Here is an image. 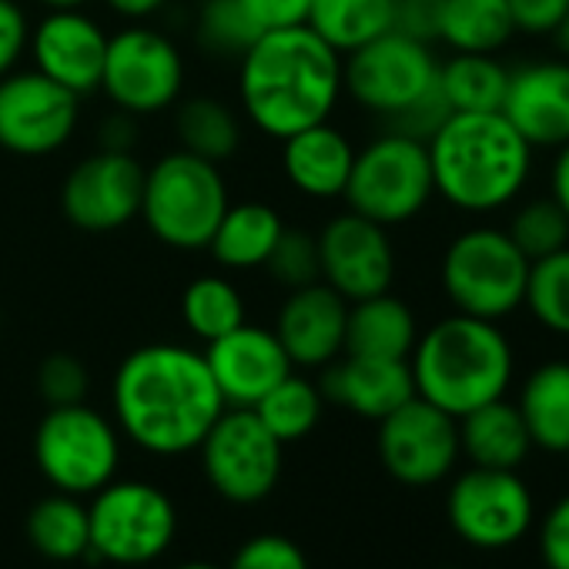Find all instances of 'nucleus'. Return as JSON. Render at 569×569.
Returning a JSON list of instances; mask_svg holds the SVG:
<instances>
[{"label":"nucleus","mask_w":569,"mask_h":569,"mask_svg":"<svg viewBox=\"0 0 569 569\" xmlns=\"http://www.w3.org/2000/svg\"><path fill=\"white\" fill-rule=\"evenodd\" d=\"M118 429L151 456H184L201 446L228 409L204 352L178 342L141 346L124 356L114 376Z\"/></svg>","instance_id":"nucleus-1"},{"label":"nucleus","mask_w":569,"mask_h":569,"mask_svg":"<svg viewBox=\"0 0 569 569\" xmlns=\"http://www.w3.org/2000/svg\"><path fill=\"white\" fill-rule=\"evenodd\" d=\"M238 94L248 121L284 141L332 118L342 98V54L309 24L264 31L238 58Z\"/></svg>","instance_id":"nucleus-2"},{"label":"nucleus","mask_w":569,"mask_h":569,"mask_svg":"<svg viewBox=\"0 0 569 569\" xmlns=\"http://www.w3.org/2000/svg\"><path fill=\"white\" fill-rule=\"evenodd\" d=\"M436 194L462 214H499L529 188L536 151L502 111H452L426 141Z\"/></svg>","instance_id":"nucleus-3"},{"label":"nucleus","mask_w":569,"mask_h":569,"mask_svg":"<svg viewBox=\"0 0 569 569\" xmlns=\"http://www.w3.org/2000/svg\"><path fill=\"white\" fill-rule=\"evenodd\" d=\"M409 369L416 396L459 419L509 392L516 352L502 322L452 312L419 332Z\"/></svg>","instance_id":"nucleus-4"},{"label":"nucleus","mask_w":569,"mask_h":569,"mask_svg":"<svg viewBox=\"0 0 569 569\" xmlns=\"http://www.w3.org/2000/svg\"><path fill=\"white\" fill-rule=\"evenodd\" d=\"M529 258L516 248L506 228L472 224L462 228L442 251L439 284L452 312L506 322L522 309Z\"/></svg>","instance_id":"nucleus-5"},{"label":"nucleus","mask_w":569,"mask_h":569,"mask_svg":"<svg viewBox=\"0 0 569 569\" xmlns=\"http://www.w3.org/2000/svg\"><path fill=\"white\" fill-rule=\"evenodd\" d=\"M228 204L221 168L184 148L144 168L141 218L148 231L174 251H208Z\"/></svg>","instance_id":"nucleus-6"},{"label":"nucleus","mask_w":569,"mask_h":569,"mask_svg":"<svg viewBox=\"0 0 569 569\" xmlns=\"http://www.w3.org/2000/svg\"><path fill=\"white\" fill-rule=\"evenodd\" d=\"M349 211L382 224L399 228L416 221L436 198L429 148L402 131H386L356 151L349 184L342 191Z\"/></svg>","instance_id":"nucleus-7"},{"label":"nucleus","mask_w":569,"mask_h":569,"mask_svg":"<svg viewBox=\"0 0 569 569\" xmlns=\"http://www.w3.org/2000/svg\"><path fill=\"white\" fill-rule=\"evenodd\" d=\"M34 459L58 492L94 496L118 472L121 436L108 416L84 402L51 406L34 432Z\"/></svg>","instance_id":"nucleus-8"},{"label":"nucleus","mask_w":569,"mask_h":569,"mask_svg":"<svg viewBox=\"0 0 569 569\" xmlns=\"http://www.w3.org/2000/svg\"><path fill=\"white\" fill-rule=\"evenodd\" d=\"M88 552L118 566H141L158 559L178 532V512L168 492L134 479H111L101 486L88 506Z\"/></svg>","instance_id":"nucleus-9"},{"label":"nucleus","mask_w":569,"mask_h":569,"mask_svg":"<svg viewBox=\"0 0 569 569\" xmlns=\"http://www.w3.org/2000/svg\"><path fill=\"white\" fill-rule=\"evenodd\" d=\"M181 88L184 58L171 38L141 24L108 38L101 91L118 111L131 118L158 114L181 98Z\"/></svg>","instance_id":"nucleus-10"},{"label":"nucleus","mask_w":569,"mask_h":569,"mask_svg":"<svg viewBox=\"0 0 569 569\" xmlns=\"http://www.w3.org/2000/svg\"><path fill=\"white\" fill-rule=\"evenodd\" d=\"M439 58L432 44L389 31L342 58V91L379 118H396L436 88Z\"/></svg>","instance_id":"nucleus-11"},{"label":"nucleus","mask_w":569,"mask_h":569,"mask_svg":"<svg viewBox=\"0 0 569 569\" xmlns=\"http://www.w3.org/2000/svg\"><path fill=\"white\" fill-rule=\"evenodd\" d=\"M204 479L238 506L261 502L281 476V442L251 409H224L198 446Z\"/></svg>","instance_id":"nucleus-12"},{"label":"nucleus","mask_w":569,"mask_h":569,"mask_svg":"<svg viewBox=\"0 0 569 569\" xmlns=\"http://www.w3.org/2000/svg\"><path fill=\"white\" fill-rule=\"evenodd\" d=\"M81 98L41 71L0 78V148L18 158H48L78 131Z\"/></svg>","instance_id":"nucleus-13"},{"label":"nucleus","mask_w":569,"mask_h":569,"mask_svg":"<svg viewBox=\"0 0 569 569\" xmlns=\"http://www.w3.org/2000/svg\"><path fill=\"white\" fill-rule=\"evenodd\" d=\"M379 459L386 472L406 486L442 482L459 452V419L412 396L396 412L379 419Z\"/></svg>","instance_id":"nucleus-14"},{"label":"nucleus","mask_w":569,"mask_h":569,"mask_svg":"<svg viewBox=\"0 0 569 569\" xmlns=\"http://www.w3.org/2000/svg\"><path fill=\"white\" fill-rule=\"evenodd\" d=\"M446 512L469 546L502 549L519 542L532 526V492L516 469L472 466L452 482Z\"/></svg>","instance_id":"nucleus-15"},{"label":"nucleus","mask_w":569,"mask_h":569,"mask_svg":"<svg viewBox=\"0 0 569 569\" xmlns=\"http://www.w3.org/2000/svg\"><path fill=\"white\" fill-rule=\"evenodd\" d=\"M144 164L131 151L101 148L78 161L61 188V211L81 231H118L141 214Z\"/></svg>","instance_id":"nucleus-16"},{"label":"nucleus","mask_w":569,"mask_h":569,"mask_svg":"<svg viewBox=\"0 0 569 569\" xmlns=\"http://www.w3.org/2000/svg\"><path fill=\"white\" fill-rule=\"evenodd\" d=\"M322 281L336 289L346 302L372 299L392 292L396 281V248L389 228L342 211L316 234Z\"/></svg>","instance_id":"nucleus-17"},{"label":"nucleus","mask_w":569,"mask_h":569,"mask_svg":"<svg viewBox=\"0 0 569 569\" xmlns=\"http://www.w3.org/2000/svg\"><path fill=\"white\" fill-rule=\"evenodd\" d=\"M108 38L111 34L91 14H84V8H61L48 11V18L31 31L28 48L34 71L84 98L101 91Z\"/></svg>","instance_id":"nucleus-18"},{"label":"nucleus","mask_w":569,"mask_h":569,"mask_svg":"<svg viewBox=\"0 0 569 569\" xmlns=\"http://www.w3.org/2000/svg\"><path fill=\"white\" fill-rule=\"evenodd\" d=\"M204 362L211 369V379L224 406L231 409H251L264 392H271L296 369L271 329L248 326V322L208 342Z\"/></svg>","instance_id":"nucleus-19"},{"label":"nucleus","mask_w":569,"mask_h":569,"mask_svg":"<svg viewBox=\"0 0 569 569\" xmlns=\"http://www.w3.org/2000/svg\"><path fill=\"white\" fill-rule=\"evenodd\" d=\"M502 118L532 144V151H556L569 141V61H532L509 68Z\"/></svg>","instance_id":"nucleus-20"},{"label":"nucleus","mask_w":569,"mask_h":569,"mask_svg":"<svg viewBox=\"0 0 569 569\" xmlns=\"http://www.w3.org/2000/svg\"><path fill=\"white\" fill-rule=\"evenodd\" d=\"M346 319L349 302L326 281H312L289 292L271 332L278 336L292 366L326 369L346 352Z\"/></svg>","instance_id":"nucleus-21"},{"label":"nucleus","mask_w":569,"mask_h":569,"mask_svg":"<svg viewBox=\"0 0 569 569\" xmlns=\"http://www.w3.org/2000/svg\"><path fill=\"white\" fill-rule=\"evenodd\" d=\"M326 402H336L362 419H386L402 402L416 396L409 359H369L346 356L342 362H329L319 382Z\"/></svg>","instance_id":"nucleus-22"},{"label":"nucleus","mask_w":569,"mask_h":569,"mask_svg":"<svg viewBox=\"0 0 569 569\" xmlns=\"http://www.w3.org/2000/svg\"><path fill=\"white\" fill-rule=\"evenodd\" d=\"M356 148L336 124L322 121L312 128L296 131L281 141V171L289 184L316 201L342 198L349 174H352Z\"/></svg>","instance_id":"nucleus-23"},{"label":"nucleus","mask_w":569,"mask_h":569,"mask_svg":"<svg viewBox=\"0 0 569 569\" xmlns=\"http://www.w3.org/2000/svg\"><path fill=\"white\" fill-rule=\"evenodd\" d=\"M459 452L482 469H519L532 452L519 406L502 396L459 416Z\"/></svg>","instance_id":"nucleus-24"},{"label":"nucleus","mask_w":569,"mask_h":569,"mask_svg":"<svg viewBox=\"0 0 569 569\" xmlns=\"http://www.w3.org/2000/svg\"><path fill=\"white\" fill-rule=\"evenodd\" d=\"M419 342L416 312L392 292L349 302L346 319V352L369 359H409Z\"/></svg>","instance_id":"nucleus-25"},{"label":"nucleus","mask_w":569,"mask_h":569,"mask_svg":"<svg viewBox=\"0 0 569 569\" xmlns=\"http://www.w3.org/2000/svg\"><path fill=\"white\" fill-rule=\"evenodd\" d=\"M519 416L529 429L532 449L569 452V359L536 366L519 389Z\"/></svg>","instance_id":"nucleus-26"},{"label":"nucleus","mask_w":569,"mask_h":569,"mask_svg":"<svg viewBox=\"0 0 569 569\" xmlns=\"http://www.w3.org/2000/svg\"><path fill=\"white\" fill-rule=\"evenodd\" d=\"M281 231H284V221L271 204H264V201L228 204L221 224L214 228V234L208 241V251L228 271L264 268Z\"/></svg>","instance_id":"nucleus-27"},{"label":"nucleus","mask_w":569,"mask_h":569,"mask_svg":"<svg viewBox=\"0 0 569 569\" xmlns=\"http://www.w3.org/2000/svg\"><path fill=\"white\" fill-rule=\"evenodd\" d=\"M306 24L346 58L392 31L396 0H312Z\"/></svg>","instance_id":"nucleus-28"},{"label":"nucleus","mask_w":569,"mask_h":569,"mask_svg":"<svg viewBox=\"0 0 569 569\" xmlns=\"http://www.w3.org/2000/svg\"><path fill=\"white\" fill-rule=\"evenodd\" d=\"M512 38L506 0H442L439 41L452 54H499Z\"/></svg>","instance_id":"nucleus-29"},{"label":"nucleus","mask_w":569,"mask_h":569,"mask_svg":"<svg viewBox=\"0 0 569 569\" xmlns=\"http://www.w3.org/2000/svg\"><path fill=\"white\" fill-rule=\"evenodd\" d=\"M28 539L41 556H48L54 562H71V559L88 556V549H91L88 506L68 492H54V496L41 499L28 512Z\"/></svg>","instance_id":"nucleus-30"},{"label":"nucleus","mask_w":569,"mask_h":569,"mask_svg":"<svg viewBox=\"0 0 569 569\" xmlns=\"http://www.w3.org/2000/svg\"><path fill=\"white\" fill-rule=\"evenodd\" d=\"M436 84L452 111H499L509 68L496 54H452L439 61Z\"/></svg>","instance_id":"nucleus-31"},{"label":"nucleus","mask_w":569,"mask_h":569,"mask_svg":"<svg viewBox=\"0 0 569 569\" xmlns=\"http://www.w3.org/2000/svg\"><path fill=\"white\" fill-rule=\"evenodd\" d=\"M322 409H326V396L316 382L289 372L271 392H264L251 412L261 419V426L284 446V442H299L306 439L319 419H322Z\"/></svg>","instance_id":"nucleus-32"},{"label":"nucleus","mask_w":569,"mask_h":569,"mask_svg":"<svg viewBox=\"0 0 569 569\" xmlns=\"http://www.w3.org/2000/svg\"><path fill=\"white\" fill-rule=\"evenodd\" d=\"M174 131L184 151L204 161H228L241 144V121L238 114L218 98H191L178 108Z\"/></svg>","instance_id":"nucleus-33"},{"label":"nucleus","mask_w":569,"mask_h":569,"mask_svg":"<svg viewBox=\"0 0 569 569\" xmlns=\"http://www.w3.org/2000/svg\"><path fill=\"white\" fill-rule=\"evenodd\" d=\"M181 319L191 336H198L204 346L234 332L248 322L244 299L234 284L221 274H201L194 278L181 296Z\"/></svg>","instance_id":"nucleus-34"},{"label":"nucleus","mask_w":569,"mask_h":569,"mask_svg":"<svg viewBox=\"0 0 569 569\" xmlns=\"http://www.w3.org/2000/svg\"><path fill=\"white\" fill-rule=\"evenodd\" d=\"M522 309L549 336L569 339V248H559L529 264Z\"/></svg>","instance_id":"nucleus-35"},{"label":"nucleus","mask_w":569,"mask_h":569,"mask_svg":"<svg viewBox=\"0 0 569 569\" xmlns=\"http://www.w3.org/2000/svg\"><path fill=\"white\" fill-rule=\"evenodd\" d=\"M506 231L529 261L546 258L559 248H569V218L562 214V208L549 194L519 201L512 208Z\"/></svg>","instance_id":"nucleus-36"},{"label":"nucleus","mask_w":569,"mask_h":569,"mask_svg":"<svg viewBox=\"0 0 569 569\" xmlns=\"http://www.w3.org/2000/svg\"><path fill=\"white\" fill-rule=\"evenodd\" d=\"M261 31L241 11L238 0H201L198 11V41L218 58H241Z\"/></svg>","instance_id":"nucleus-37"},{"label":"nucleus","mask_w":569,"mask_h":569,"mask_svg":"<svg viewBox=\"0 0 569 569\" xmlns=\"http://www.w3.org/2000/svg\"><path fill=\"white\" fill-rule=\"evenodd\" d=\"M264 271L284 284V289H302V284L322 281V268H319V241L309 231H292L284 228L274 251L264 261Z\"/></svg>","instance_id":"nucleus-38"},{"label":"nucleus","mask_w":569,"mask_h":569,"mask_svg":"<svg viewBox=\"0 0 569 569\" xmlns=\"http://www.w3.org/2000/svg\"><path fill=\"white\" fill-rule=\"evenodd\" d=\"M91 386V376L81 359L68 352H54L41 362L38 369V389L48 406H78L84 402Z\"/></svg>","instance_id":"nucleus-39"},{"label":"nucleus","mask_w":569,"mask_h":569,"mask_svg":"<svg viewBox=\"0 0 569 569\" xmlns=\"http://www.w3.org/2000/svg\"><path fill=\"white\" fill-rule=\"evenodd\" d=\"M228 569H309V559L299 542L289 536H254L244 546H238L234 559Z\"/></svg>","instance_id":"nucleus-40"},{"label":"nucleus","mask_w":569,"mask_h":569,"mask_svg":"<svg viewBox=\"0 0 569 569\" xmlns=\"http://www.w3.org/2000/svg\"><path fill=\"white\" fill-rule=\"evenodd\" d=\"M516 34L526 38H552V31L566 21L569 0H506Z\"/></svg>","instance_id":"nucleus-41"},{"label":"nucleus","mask_w":569,"mask_h":569,"mask_svg":"<svg viewBox=\"0 0 569 569\" xmlns=\"http://www.w3.org/2000/svg\"><path fill=\"white\" fill-rule=\"evenodd\" d=\"M452 114V108L446 104V98H442V91H439V84L429 91V94H422L416 104H409L402 114H396V118H389V128L392 131H402V134H409V138H419V141H429L439 128H442V121Z\"/></svg>","instance_id":"nucleus-42"},{"label":"nucleus","mask_w":569,"mask_h":569,"mask_svg":"<svg viewBox=\"0 0 569 569\" xmlns=\"http://www.w3.org/2000/svg\"><path fill=\"white\" fill-rule=\"evenodd\" d=\"M238 4L251 18V24L264 34V31H281V28L306 24L312 0H238Z\"/></svg>","instance_id":"nucleus-43"},{"label":"nucleus","mask_w":569,"mask_h":569,"mask_svg":"<svg viewBox=\"0 0 569 569\" xmlns=\"http://www.w3.org/2000/svg\"><path fill=\"white\" fill-rule=\"evenodd\" d=\"M439 18H442V0H396V24L392 31L436 44L439 41Z\"/></svg>","instance_id":"nucleus-44"},{"label":"nucleus","mask_w":569,"mask_h":569,"mask_svg":"<svg viewBox=\"0 0 569 569\" xmlns=\"http://www.w3.org/2000/svg\"><path fill=\"white\" fill-rule=\"evenodd\" d=\"M28 41H31V28L24 11L14 0H0V78L18 68V61L28 51Z\"/></svg>","instance_id":"nucleus-45"},{"label":"nucleus","mask_w":569,"mask_h":569,"mask_svg":"<svg viewBox=\"0 0 569 569\" xmlns=\"http://www.w3.org/2000/svg\"><path fill=\"white\" fill-rule=\"evenodd\" d=\"M539 556L549 569H569V496H562L542 519Z\"/></svg>","instance_id":"nucleus-46"},{"label":"nucleus","mask_w":569,"mask_h":569,"mask_svg":"<svg viewBox=\"0 0 569 569\" xmlns=\"http://www.w3.org/2000/svg\"><path fill=\"white\" fill-rule=\"evenodd\" d=\"M549 198L569 218V141L559 144L556 154H552V164H549Z\"/></svg>","instance_id":"nucleus-47"},{"label":"nucleus","mask_w":569,"mask_h":569,"mask_svg":"<svg viewBox=\"0 0 569 569\" xmlns=\"http://www.w3.org/2000/svg\"><path fill=\"white\" fill-rule=\"evenodd\" d=\"M108 8L128 21H144L154 18L161 8H168V0H108Z\"/></svg>","instance_id":"nucleus-48"},{"label":"nucleus","mask_w":569,"mask_h":569,"mask_svg":"<svg viewBox=\"0 0 569 569\" xmlns=\"http://www.w3.org/2000/svg\"><path fill=\"white\" fill-rule=\"evenodd\" d=\"M552 44H556V51L569 61V14H566V21L552 31Z\"/></svg>","instance_id":"nucleus-49"},{"label":"nucleus","mask_w":569,"mask_h":569,"mask_svg":"<svg viewBox=\"0 0 569 569\" xmlns=\"http://www.w3.org/2000/svg\"><path fill=\"white\" fill-rule=\"evenodd\" d=\"M41 4H44L48 11H61V8H84L88 0H41Z\"/></svg>","instance_id":"nucleus-50"},{"label":"nucleus","mask_w":569,"mask_h":569,"mask_svg":"<svg viewBox=\"0 0 569 569\" xmlns=\"http://www.w3.org/2000/svg\"><path fill=\"white\" fill-rule=\"evenodd\" d=\"M178 569H218V566H211V562H184Z\"/></svg>","instance_id":"nucleus-51"},{"label":"nucleus","mask_w":569,"mask_h":569,"mask_svg":"<svg viewBox=\"0 0 569 569\" xmlns=\"http://www.w3.org/2000/svg\"><path fill=\"white\" fill-rule=\"evenodd\" d=\"M446 569H459V566H446Z\"/></svg>","instance_id":"nucleus-52"},{"label":"nucleus","mask_w":569,"mask_h":569,"mask_svg":"<svg viewBox=\"0 0 569 569\" xmlns=\"http://www.w3.org/2000/svg\"><path fill=\"white\" fill-rule=\"evenodd\" d=\"M0 322H4V316H0Z\"/></svg>","instance_id":"nucleus-53"},{"label":"nucleus","mask_w":569,"mask_h":569,"mask_svg":"<svg viewBox=\"0 0 569 569\" xmlns=\"http://www.w3.org/2000/svg\"><path fill=\"white\" fill-rule=\"evenodd\" d=\"M566 456H569V452H566Z\"/></svg>","instance_id":"nucleus-54"}]
</instances>
